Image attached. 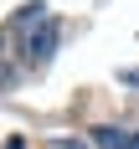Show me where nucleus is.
I'll list each match as a JSON object with an SVG mask.
<instances>
[{
    "label": "nucleus",
    "mask_w": 139,
    "mask_h": 149,
    "mask_svg": "<svg viewBox=\"0 0 139 149\" xmlns=\"http://www.w3.org/2000/svg\"><path fill=\"white\" fill-rule=\"evenodd\" d=\"M52 46H57V26L41 21V31H31V41H26V57H31V62H46V57H52Z\"/></svg>",
    "instance_id": "1"
},
{
    "label": "nucleus",
    "mask_w": 139,
    "mask_h": 149,
    "mask_svg": "<svg viewBox=\"0 0 139 149\" xmlns=\"http://www.w3.org/2000/svg\"><path fill=\"white\" fill-rule=\"evenodd\" d=\"M124 149H139V134H129V139H124Z\"/></svg>",
    "instance_id": "2"
}]
</instances>
